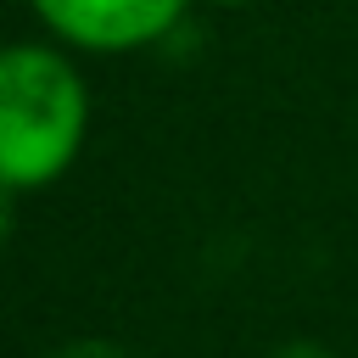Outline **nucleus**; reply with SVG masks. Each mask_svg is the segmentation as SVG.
Listing matches in <instances>:
<instances>
[{"instance_id":"7ed1b4c3","label":"nucleus","mask_w":358,"mask_h":358,"mask_svg":"<svg viewBox=\"0 0 358 358\" xmlns=\"http://www.w3.org/2000/svg\"><path fill=\"white\" fill-rule=\"evenodd\" d=\"M50 358H123V347L117 341H101V336H78V341L56 347Z\"/></svg>"},{"instance_id":"f257e3e1","label":"nucleus","mask_w":358,"mask_h":358,"mask_svg":"<svg viewBox=\"0 0 358 358\" xmlns=\"http://www.w3.org/2000/svg\"><path fill=\"white\" fill-rule=\"evenodd\" d=\"M90 134V84L56 45H0V190L56 185Z\"/></svg>"},{"instance_id":"20e7f679","label":"nucleus","mask_w":358,"mask_h":358,"mask_svg":"<svg viewBox=\"0 0 358 358\" xmlns=\"http://www.w3.org/2000/svg\"><path fill=\"white\" fill-rule=\"evenodd\" d=\"M11 235V190H0V241Z\"/></svg>"},{"instance_id":"39448f33","label":"nucleus","mask_w":358,"mask_h":358,"mask_svg":"<svg viewBox=\"0 0 358 358\" xmlns=\"http://www.w3.org/2000/svg\"><path fill=\"white\" fill-rule=\"evenodd\" d=\"M213 6H246V0H213Z\"/></svg>"},{"instance_id":"f03ea898","label":"nucleus","mask_w":358,"mask_h":358,"mask_svg":"<svg viewBox=\"0 0 358 358\" xmlns=\"http://www.w3.org/2000/svg\"><path fill=\"white\" fill-rule=\"evenodd\" d=\"M28 6L62 45L90 56H123L168 39L185 22L190 0H28Z\"/></svg>"}]
</instances>
